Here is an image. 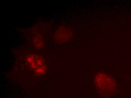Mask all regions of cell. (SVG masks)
Returning <instances> with one entry per match:
<instances>
[{
  "mask_svg": "<svg viewBox=\"0 0 131 98\" xmlns=\"http://www.w3.org/2000/svg\"><path fill=\"white\" fill-rule=\"evenodd\" d=\"M95 83L99 93L104 97L112 95L117 87L115 80L104 72H100L96 75Z\"/></svg>",
  "mask_w": 131,
  "mask_h": 98,
  "instance_id": "1",
  "label": "cell"
}]
</instances>
